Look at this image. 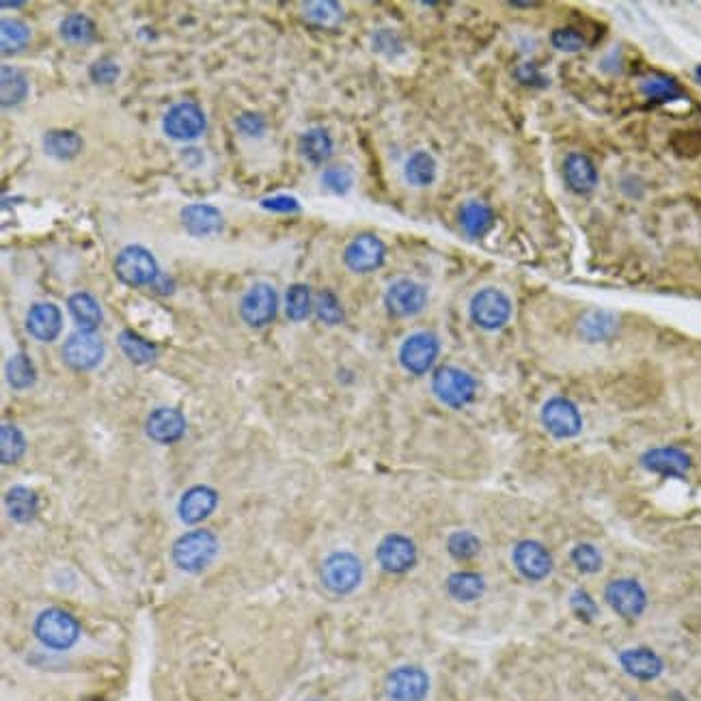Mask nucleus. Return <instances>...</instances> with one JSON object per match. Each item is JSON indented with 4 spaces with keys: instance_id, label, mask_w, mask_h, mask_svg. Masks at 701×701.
I'll return each mask as SVG.
<instances>
[{
    "instance_id": "9",
    "label": "nucleus",
    "mask_w": 701,
    "mask_h": 701,
    "mask_svg": "<svg viewBox=\"0 0 701 701\" xmlns=\"http://www.w3.org/2000/svg\"><path fill=\"white\" fill-rule=\"evenodd\" d=\"M604 598L611 609L624 620H637L646 613L647 594L635 579H615L606 585Z\"/></svg>"
},
{
    "instance_id": "11",
    "label": "nucleus",
    "mask_w": 701,
    "mask_h": 701,
    "mask_svg": "<svg viewBox=\"0 0 701 701\" xmlns=\"http://www.w3.org/2000/svg\"><path fill=\"white\" fill-rule=\"evenodd\" d=\"M276 311H279V296L268 283L253 285L240 302V316L250 328L268 326L276 317Z\"/></svg>"
},
{
    "instance_id": "42",
    "label": "nucleus",
    "mask_w": 701,
    "mask_h": 701,
    "mask_svg": "<svg viewBox=\"0 0 701 701\" xmlns=\"http://www.w3.org/2000/svg\"><path fill=\"white\" fill-rule=\"evenodd\" d=\"M447 551L458 562H469V559L477 557L481 551V542L475 533L470 531H455L449 536Z\"/></svg>"
},
{
    "instance_id": "25",
    "label": "nucleus",
    "mask_w": 701,
    "mask_h": 701,
    "mask_svg": "<svg viewBox=\"0 0 701 701\" xmlns=\"http://www.w3.org/2000/svg\"><path fill=\"white\" fill-rule=\"evenodd\" d=\"M579 331L587 342H609L620 331V316L609 308H589L580 317Z\"/></svg>"
},
{
    "instance_id": "40",
    "label": "nucleus",
    "mask_w": 701,
    "mask_h": 701,
    "mask_svg": "<svg viewBox=\"0 0 701 701\" xmlns=\"http://www.w3.org/2000/svg\"><path fill=\"white\" fill-rule=\"evenodd\" d=\"M311 308H313V298H311V290H308L307 285L294 283L290 290H287L285 311L290 320L294 322L307 320V317L311 316Z\"/></svg>"
},
{
    "instance_id": "28",
    "label": "nucleus",
    "mask_w": 701,
    "mask_h": 701,
    "mask_svg": "<svg viewBox=\"0 0 701 701\" xmlns=\"http://www.w3.org/2000/svg\"><path fill=\"white\" fill-rule=\"evenodd\" d=\"M67 308H70L72 317L78 324L80 331H96V328L102 324V307L99 302L87 291H78V294H72L70 300H67Z\"/></svg>"
},
{
    "instance_id": "41",
    "label": "nucleus",
    "mask_w": 701,
    "mask_h": 701,
    "mask_svg": "<svg viewBox=\"0 0 701 701\" xmlns=\"http://www.w3.org/2000/svg\"><path fill=\"white\" fill-rule=\"evenodd\" d=\"M26 452V441L24 434L18 430V427L12 426V423H4L3 430H0V453H3V464H15L20 458H22Z\"/></svg>"
},
{
    "instance_id": "22",
    "label": "nucleus",
    "mask_w": 701,
    "mask_h": 701,
    "mask_svg": "<svg viewBox=\"0 0 701 701\" xmlns=\"http://www.w3.org/2000/svg\"><path fill=\"white\" fill-rule=\"evenodd\" d=\"M182 224L195 238H207V235L221 233L224 221L216 207L206 206V203H192L182 209Z\"/></svg>"
},
{
    "instance_id": "43",
    "label": "nucleus",
    "mask_w": 701,
    "mask_h": 701,
    "mask_svg": "<svg viewBox=\"0 0 701 701\" xmlns=\"http://www.w3.org/2000/svg\"><path fill=\"white\" fill-rule=\"evenodd\" d=\"M551 46L554 50L566 52V55H577L587 46V39L585 35L577 29H570V26H559L551 33Z\"/></svg>"
},
{
    "instance_id": "24",
    "label": "nucleus",
    "mask_w": 701,
    "mask_h": 701,
    "mask_svg": "<svg viewBox=\"0 0 701 701\" xmlns=\"http://www.w3.org/2000/svg\"><path fill=\"white\" fill-rule=\"evenodd\" d=\"M620 664L628 676L637 680H656L663 673V661L650 647H630L620 654Z\"/></svg>"
},
{
    "instance_id": "30",
    "label": "nucleus",
    "mask_w": 701,
    "mask_h": 701,
    "mask_svg": "<svg viewBox=\"0 0 701 701\" xmlns=\"http://www.w3.org/2000/svg\"><path fill=\"white\" fill-rule=\"evenodd\" d=\"M436 171L438 166L432 154H427V151H415V154L406 160L404 177L410 186L427 188L436 180Z\"/></svg>"
},
{
    "instance_id": "15",
    "label": "nucleus",
    "mask_w": 701,
    "mask_h": 701,
    "mask_svg": "<svg viewBox=\"0 0 701 701\" xmlns=\"http://www.w3.org/2000/svg\"><path fill=\"white\" fill-rule=\"evenodd\" d=\"M376 557H378V563L386 572L404 574L408 570L415 568L417 544L410 537L401 536V533H391L378 544Z\"/></svg>"
},
{
    "instance_id": "29",
    "label": "nucleus",
    "mask_w": 701,
    "mask_h": 701,
    "mask_svg": "<svg viewBox=\"0 0 701 701\" xmlns=\"http://www.w3.org/2000/svg\"><path fill=\"white\" fill-rule=\"evenodd\" d=\"M4 505H7L9 518L15 522H22V525L33 520L39 511L38 494L30 488H24V486H15V488L9 490Z\"/></svg>"
},
{
    "instance_id": "27",
    "label": "nucleus",
    "mask_w": 701,
    "mask_h": 701,
    "mask_svg": "<svg viewBox=\"0 0 701 701\" xmlns=\"http://www.w3.org/2000/svg\"><path fill=\"white\" fill-rule=\"evenodd\" d=\"M298 149H300L302 158L311 165L322 166L331 160L333 156V139L328 134V130L324 128H311L298 140Z\"/></svg>"
},
{
    "instance_id": "47",
    "label": "nucleus",
    "mask_w": 701,
    "mask_h": 701,
    "mask_svg": "<svg viewBox=\"0 0 701 701\" xmlns=\"http://www.w3.org/2000/svg\"><path fill=\"white\" fill-rule=\"evenodd\" d=\"M570 604H572V611L577 613L583 621H591L595 615H598V604L594 603V598L587 594V591L577 589L570 598Z\"/></svg>"
},
{
    "instance_id": "17",
    "label": "nucleus",
    "mask_w": 701,
    "mask_h": 701,
    "mask_svg": "<svg viewBox=\"0 0 701 701\" xmlns=\"http://www.w3.org/2000/svg\"><path fill=\"white\" fill-rule=\"evenodd\" d=\"M641 467L661 477L684 479L693 467V460L680 447H654L641 455Z\"/></svg>"
},
{
    "instance_id": "18",
    "label": "nucleus",
    "mask_w": 701,
    "mask_h": 701,
    "mask_svg": "<svg viewBox=\"0 0 701 701\" xmlns=\"http://www.w3.org/2000/svg\"><path fill=\"white\" fill-rule=\"evenodd\" d=\"M514 566L518 572L529 580H542L553 572V557L548 548L540 542L522 540L514 546Z\"/></svg>"
},
{
    "instance_id": "38",
    "label": "nucleus",
    "mask_w": 701,
    "mask_h": 701,
    "mask_svg": "<svg viewBox=\"0 0 701 701\" xmlns=\"http://www.w3.org/2000/svg\"><path fill=\"white\" fill-rule=\"evenodd\" d=\"M7 380L9 384L18 391L30 389V386L35 384V380H38V369H35L30 357H26L22 352L13 354V357L7 360Z\"/></svg>"
},
{
    "instance_id": "46",
    "label": "nucleus",
    "mask_w": 701,
    "mask_h": 701,
    "mask_svg": "<svg viewBox=\"0 0 701 701\" xmlns=\"http://www.w3.org/2000/svg\"><path fill=\"white\" fill-rule=\"evenodd\" d=\"M572 563L580 570V572L595 574L600 568H603V554H600V551L594 546V544H579V546H574L572 551Z\"/></svg>"
},
{
    "instance_id": "6",
    "label": "nucleus",
    "mask_w": 701,
    "mask_h": 701,
    "mask_svg": "<svg viewBox=\"0 0 701 701\" xmlns=\"http://www.w3.org/2000/svg\"><path fill=\"white\" fill-rule=\"evenodd\" d=\"M114 274L130 287L154 285L158 279V264L143 247H125L114 259Z\"/></svg>"
},
{
    "instance_id": "31",
    "label": "nucleus",
    "mask_w": 701,
    "mask_h": 701,
    "mask_svg": "<svg viewBox=\"0 0 701 701\" xmlns=\"http://www.w3.org/2000/svg\"><path fill=\"white\" fill-rule=\"evenodd\" d=\"M44 149L56 160H72L82 151V139L72 130H50L44 136Z\"/></svg>"
},
{
    "instance_id": "19",
    "label": "nucleus",
    "mask_w": 701,
    "mask_h": 701,
    "mask_svg": "<svg viewBox=\"0 0 701 701\" xmlns=\"http://www.w3.org/2000/svg\"><path fill=\"white\" fill-rule=\"evenodd\" d=\"M563 177H566V184L574 195H591L600 180L595 162L587 154H580V151H572V154L566 156V160H563Z\"/></svg>"
},
{
    "instance_id": "34",
    "label": "nucleus",
    "mask_w": 701,
    "mask_h": 701,
    "mask_svg": "<svg viewBox=\"0 0 701 701\" xmlns=\"http://www.w3.org/2000/svg\"><path fill=\"white\" fill-rule=\"evenodd\" d=\"M119 348L122 352L136 365H148L154 363L158 357V348L154 343L148 342L145 337H140L139 333L122 331L119 333Z\"/></svg>"
},
{
    "instance_id": "1",
    "label": "nucleus",
    "mask_w": 701,
    "mask_h": 701,
    "mask_svg": "<svg viewBox=\"0 0 701 701\" xmlns=\"http://www.w3.org/2000/svg\"><path fill=\"white\" fill-rule=\"evenodd\" d=\"M173 562L184 572H201L218 554V540L212 531L195 529L177 537L173 544Z\"/></svg>"
},
{
    "instance_id": "45",
    "label": "nucleus",
    "mask_w": 701,
    "mask_h": 701,
    "mask_svg": "<svg viewBox=\"0 0 701 701\" xmlns=\"http://www.w3.org/2000/svg\"><path fill=\"white\" fill-rule=\"evenodd\" d=\"M316 311H317V317L324 324H342L345 313H343V307L342 302H339V298L333 294L331 290H324L320 291V296H317V302H316Z\"/></svg>"
},
{
    "instance_id": "8",
    "label": "nucleus",
    "mask_w": 701,
    "mask_h": 701,
    "mask_svg": "<svg viewBox=\"0 0 701 701\" xmlns=\"http://www.w3.org/2000/svg\"><path fill=\"white\" fill-rule=\"evenodd\" d=\"M106 345H104L102 337L93 331H78L63 343V360L67 367L74 371H89L96 369L102 363Z\"/></svg>"
},
{
    "instance_id": "32",
    "label": "nucleus",
    "mask_w": 701,
    "mask_h": 701,
    "mask_svg": "<svg viewBox=\"0 0 701 701\" xmlns=\"http://www.w3.org/2000/svg\"><path fill=\"white\" fill-rule=\"evenodd\" d=\"M61 38L67 44L74 46H87L97 38V26L91 18L82 13H70L61 22Z\"/></svg>"
},
{
    "instance_id": "7",
    "label": "nucleus",
    "mask_w": 701,
    "mask_h": 701,
    "mask_svg": "<svg viewBox=\"0 0 701 701\" xmlns=\"http://www.w3.org/2000/svg\"><path fill=\"white\" fill-rule=\"evenodd\" d=\"M542 426L551 436L559 438V441H568V438L579 436L583 430V417H580L579 406L574 404L568 397H551L546 404L542 406Z\"/></svg>"
},
{
    "instance_id": "20",
    "label": "nucleus",
    "mask_w": 701,
    "mask_h": 701,
    "mask_svg": "<svg viewBox=\"0 0 701 701\" xmlns=\"http://www.w3.org/2000/svg\"><path fill=\"white\" fill-rule=\"evenodd\" d=\"M145 430L151 441L160 444L177 443L186 432V418L175 408H156L148 417Z\"/></svg>"
},
{
    "instance_id": "3",
    "label": "nucleus",
    "mask_w": 701,
    "mask_h": 701,
    "mask_svg": "<svg viewBox=\"0 0 701 701\" xmlns=\"http://www.w3.org/2000/svg\"><path fill=\"white\" fill-rule=\"evenodd\" d=\"M35 637L50 650H70L80 637V624L63 609H46L35 620Z\"/></svg>"
},
{
    "instance_id": "35",
    "label": "nucleus",
    "mask_w": 701,
    "mask_h": 701,
    "mask_svg": "<svg viewBox=\"0 0 701 701\" xmlns=\"http://www.w3.org/2000/svg\"><path fill=\"white\" fill-rule=\"evenodd\" d=\"M641 93L652 102H676L684 97L682 87L671 76H647L641 82Z\"/></svg>"
},
{
    "instance_id": "21",
    "label": "nucleus",
    "mask_w": 701,
    "mask_h": 701,
    "mask_svg": "<svg viewBox=\"0 0 701 701\" xmlns=\"http://www.w3.org/2000/svg\"><path fill=\"white\" fill-rule=\"evenodd\" d=\"M218 493L212 490L209 486H192L182 494L180 505H177V514H180L182 522L186 525H197V522L206 520V518L216 510Z\"/></svg>"
},
{
    "instance_id": "51",
    "label": "nucleus",
    "mask_w": 701,
    "mask_h": 701,
    "mask_svg": "<svg viewBox=\"0 0 701 701\" xmlns=\"http://www.w3.org/2000/svg\"><path fill=\"white\" fill-rule=\"evenodd\" d=\"M235 123H238L240 132L247 134V136H259L266 128V122L259 117L258 113H244Z\"/></svg>"
},
{
    "instance_id": "23",
    "label": "nucleus",
    "mask_w": 701,
    "mask_h": 701,
    "mask_svg": "<svg viewBox=\"0 0 701 701\" xmlns=\"http://www.w3.org/2000/svg\"><path fill=\"white\" fill-rule=\"evenodd\" d=\"M26 328L33 334L38 342L50 343L59 337L63 328V316L59 307L52 302H39V305L30 307L29 316H26Z\"/></svg>"
},
{
    "instance_id": "2",
    "label": "nucleus",
    "mask_w": 701,
    "mask_h": 701,
    "mask_svg": "<svg viewBox=\"0 0 701 701\" xmlns=\"http://www.w3.org/2000/svg\"><path fill=\"white\" fill-rule=\"evenodd\" d=\"M432 391L444 406L460 410V408L469 406L475 400L477 380L469 371L453 367V365H443V367L434 371Z\"/></svg>"
},
{
    "instance_id": "36",
    "label": "nucleus",
    "mask_w": 701,
    "mask_h": 701,
    "mask_svg": "<svg viewBox=\"0 0 701 701\" xmlns=\"http://www.w3.org/2000/svg\"><path fill=\"white\" fill-rule=\"evenodd\" d=\"M302 15L311 24L324 26V29H333L343 22V7L333 0H322V3H305L302 4Z\"/></svg>"
},
{
    "instance_id": "48",
    "label": "nucleus",
    "mask_w": 701,
    "mask_h": 701,
    "mask_svg": "<svg viewBox=\"0 0 701 701\" xmlns=\"http://www.w3.org/2000/svg\"><path fill=\"white\" fill-rule=\"evenodd\" d=\"M89 74H91L93 82H97V85H111V82L117 80L119 65L111 59H99L93 63Z\"/></svg>"
},
{
    "instance_id": "13",
    "label": "nucleus",
    "mask_w": 701,
    "mask_h": 701,
    "mask_svg": "<svg viewBox=\"0 0 701 701\" xmlns=\"http://www.w3.org/2000/svg\"><path fill=\"white\" fill-rule=\"evenodd\" d=\"M430 688V680L421 667L404 664L386 678V697L389 701H423Z\"/></svg>"
},
{
    "instance_id": "49",
    "label": "nucleus",
    "mask_w": 701,
    "mask_h": 701,
    "mask_svg": "<svg viewBox=\"0 0 701 701\" xmlns=\"http://www.w3.org/2000/svg\"><path fill=\"white\" fill-rule=\"evenodd\" d=\"M261 207L268 209V212H276V214L300 212V203H298V198L290 197V195H276V197L264 198V201H261Z\"/></svg>"
},
{
    "instance_id": "37",
    "label": "nucleus",
    "mask_w": 701,
    "mask_h": 701,
    "mask_svg": "<svg viewBox=\"0 0 701 701\" xmlns=\"http://www.w3.org/2000/svg\"><path fill=\"white\" fill-rule=\"evenodd\" d=\"M0 87H3L4 108L18 106V104L26 97V93H29V80H26V76L20 70H15V67H3Z\"/></svg>"
},
{
    "instance_id": "50",
    "label": "nucleus",
    "mask_w": 701,
    "mask_h": 701,
    "mask_svg": "<svg viewBox=\"0 0 701 701\" xmlns=\"http://www.w3.org/2000/svg\"><path fill=\"white\" fill-rule=\"evenodd\" d=\"M516 78L522 82V85H529V87L548 85V78L544 76L536 65H531V63H522V65L516 70Z\"/></svg>"
},
{
    "instance_id": "4",
    "label": "nucleus",
    "mask_w": 701,
    "mask_h": 701,
    "mask_svg": "<svg viewBox=\"0 0 701 701\" xmlns=\"http://www.w3.org/2000/svg\"><path fill=\"white\" fill-rule=\"evenodd\" d=\"M363 580V563L354 553L334 551L322 563L324 587L337 595H348L359 587Z\"/></svg>"
},
{
    "instance_id": "44",
    "label": "nucleus",
    "mask_w": 701,
    "mask_h": 701,
    "mask_svg": "<svg viewBox=\"0 0 701 701\" xmlns=\"http://www.w3.org/2000/svg\"><path fill=\"white\" fill-rule=\"evenodd\" d=\"M322 184L334 195H348L350 188L354 184V173L348 165L328 166L322 175Z\"/></svg>"
},
{
    "instance_id": "12",
    "label": "nucleus",
    "mask_w": 701,
    "mask_h": 701,
    "mask_svg": "<svg viewBox=\"0 0 701 701\" xmlns=\"http://www.w3.org/2000/svg\"><path fill=\"white\" fill-rule=\"evenodd\" d=\"M386 259L384 242L374 233H360L343 250V261L352 272L367 274L378 270Z\"/></svg>"
},
{
    "instance_id": "39",
    "label": "nucleus",
    "mask_w": 701,
    "mask_h": 701,
    "mask_svg": "<svg viewBox=\"0 0 701 701\" xmlns=\"http://www.w3.org/2000/svg\"><path fill=\"white\" fill-rule=\"evenodd\" d=\"M30 29L22 20H3L0 22V44H3V55H15L29 44Z\"/></svg>"
},
{
    "instance_id": "14",
    "label": "nucleus",
    "mask_w": 701,
    "mask_h": 701,
    "mask_svg": "<svg viewBox=\"0 0 701 701\" xmlns=\"http://www.w3.org/2000/svg\"><path fill=\"white\" fill-rule=\"evenodd\" d=\"M427 302V290L410 279H400L389 285L384 294V307L393 317H412L423 311Z\"/></svg>"
},
{
    "instance_id": "33",
    "label": "nucleus",
    "mask_w": 701,
    "mask_h": 701,
    "mask_svg": "<svg viewBox=\"0 0 701 701\" xmlns=\"http://www.w3.org/2000/svg\"><path fill=\"white\" fill-rule=\"evenodd\" d=\"M486 583L475 572H455L447 579V591L458 603H473L484 594Z\"/></svg>"
},
{
    "instance_id": "52",
    "label": "nucleus",
    "mask_w": 701,
    "mask_h": 701,
    "mask_svg": "<svg viewBox=\"0 0 701 701\" xmlns=\"http://www.w3.org/2000/svg\"><path fill=\"white\" fill-rule=\"evenodd\" d=\"M695 80H697L699 85H701V63H699L697 67H695Z\"/></svg>"
},
{
    "instance_id": "16",
    "label": "nucleus",
    "mask_w": 701,
    "mask_h": 701,
    "mask_svg": "<svg viewBox=\"0 0 701 701\" xmlns=\"http://www.w3.org/2000/svg\"><path fill=\"white\" fill-rule=\"evenodd\" d=\"M165 132L175 140H192L206 130V114L192 102L175 104L162 122Z\"/></svg>"
},
{
    "instance_id": "10",
    "label": "nucleus",
    "mask_w": 701,
    "mask_h": 701,
    "mask_svg": "<svg viewBox=\"0 0 701 701\" xmlns=\"http://www.w3.org/2000/svg\"><path fill=\"white\" fill-rule=\"evenodd\" d=\"M441 352V342L434 333H415L401 343L400 363L408 374L423 376L427 374L436 363Z\"/></svg>"
},
{
    "instance_id": "5",
    "label": "nucleus",
    "mask_w": 701,
    "mask_h": 701,
    "mask_svg": "<svg viewBox=\"0 0 701 701\" xmlns=\"http://www.w3.org/2000/svg\"><path fill=\"white\" fill-rule=\"evenodd\" d=\"M470 320L484 331H501L511 317V300L499 287H484L470 298Z\"/></svg>"
},
{
    "instance_id": "26",
    "label": "nucleus",
    "mask_w": 701,
    "mask_h": 701,
    "mask_svg": "<svg viewBox=\"0 0 701 701\" xmlns=\"http://www.w3.org/2000/svg\"><path fill=\"white\" fill-rule=\"evenodd\" d=\"M494 221L493 207L488 203L477 201V198L467 201L460 209V224L470 238H481V235L488 233L494 227Z\"/></svg>"
}]
</instances>
